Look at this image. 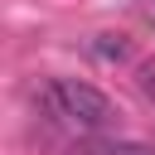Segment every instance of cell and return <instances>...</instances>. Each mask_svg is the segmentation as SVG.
<instances>
[{"label": "cell", "mask_w": 155, "mask_h": 155, "mask_svg": "<svg viewBox=\"0 0 155 155\" xmlns=\"http://www.w3.org/2000/svg\"><path fill=\"white\" fill-rule=\"evenodd\" d=\"M140 19H145V24H155V0H140Z\"/></svg>", "instance_id": "5b68a950"}, {"label": "cell", "mask_w": 155, "mask_h": 155, "mask_svg": "<svg viewBox=\"0 0 155 155\" xmlns=\"http://www.w3.org/2000/svg\"><path fill=\"white\" fill-rule=\"evenodd\" d=\"M87 53H92V58H102V63H126V53H131V48H126V39H121V34H97V39L87 44Z\"/></svg>", "instance_id": "7a4b0ae2"}, {"label": "cell", "mask_w": 155, "mask_h": 155, "mask_svg": "<svg viewBox=\"0 0 155 155\" xmlns=\"http://www.w3.org/2000/svg\"><path fill=\"white\" fill-rule=\"evenodd\" d=\"M107 155H155V145H145V140H111Z\"/></svg>", "instance_id": "3957f363"}, {"label": "cell", "mask_w": 155, "mask_h": 155, "mask_svg": "<svg viewBox=\"0 0 155 155\" xmlns=\"http://www.w3.org/2000/svg\"><path fill=\"white\" fill-rule=\"evenodd\" d=\"M136 87H140V92L155 102V58H145V63L136 68Z\"/></svg>", "instance_id": "277c9868"}, {"label": "cell", "mask_w": 155, "mask_h": 155, "mask_svg": "<svg viewBox=\"0 0 155 155\" xmlns=\"http://www.w3.org/2000/svg\"><path fill=\"white\" fill-rule=\"evenodd\" d=\"M39 107L48 111L53 126H68L78 136L87 131H102L111 121V102L92 87V82H78V78H53L44 92H39Z\"/></svg>", "instance_id": "6da1fadb"}]
</instances>
